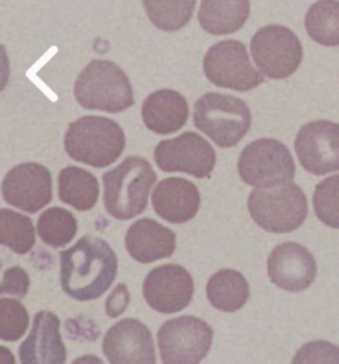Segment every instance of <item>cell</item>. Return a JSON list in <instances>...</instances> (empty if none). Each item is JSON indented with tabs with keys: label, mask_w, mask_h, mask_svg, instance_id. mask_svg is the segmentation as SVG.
<instances>
[{
	"label": "cell",
	"mask_w": 339,
	"mask_h": 364,
	"mask_svg": "<svg viewBox=\"0 0 339 364\" xmlns=\"http://www.w3.org/2000/svg\"><path fill=\"white\" fill-rule=\"evenodd\" d=\"M63 291L75 300H95L104 295L118 273L117 255L109 243L86 235L60 252Z\"/></svg>",
	"instance_id": "6da1fadb"
},
{
	"label": "cell",
	"mask_w": 339,
	"mask_h": 364,
	"mask_svg": "<svg viewBox=\"0 0 339 364\" xmlns=\"http://www.w3.org/2000/svg\"><path fill=\"white\" fill-rule=\"evenodd\" d=\"M157 179L152 165L142 157L130 156L103 176L105 210L120 220L140 215Z\"/></svg>",
	"instance_id": "7a4b0ae2"
},
{
	"label": "cell",
	"mask_w": 339,
	"mask_h": 364,
	"mask_svg": "<svg viewBox=\"0 0 339 364\" xmlns=\"http://www.w3.org/2000/svg\"><path fill=\"white\" fill-rule=\"evenodd\" d=\"M64 146L67 154L75 161L105 168L122 155L125 136L124 130L115 120L90 115L70 123Z\"/></svg>",
	"instance_id": "3957f363"
},
{
	"label": "cell",
	"mask_w": 339,
	"mask_h": 364,
	"mask_svg": "<svg viewBox=\"0 0 339 364\" xmlns=\"http://www.w3.org/2000/svg\"><path fill=\"white\" fill-rule=\"evenodd\" d=\"M75 97L83 109L110 114L125 112L135 104L129 77L115 63L95 60L78 76Z\"/></svg>",
	"instance_id": "277c9868"
},
{
	"label": "cell",
	"mask_w": 339,
	"mask_h": 364,
	"mask_svg": "<svg viewBox=\"0 0 339 364\" xmlns=\"http://www.w3.org/2000/svg\"><path fill=\"white\" fill-rule=\"evenodd\" d=\"M193 122L218 146L230 148L247 134L252 117L239 97L208 92L195 102Z\"/></svg>",
	"instance_id": "5b68a950"
},
{
	"label": "cell",
	"mask_w": 339,
	"mask_h": 364,
	"mask_svg": "<svg viewBox=\"0 0 339 364\" xmlns=\"http://www.w3.org/2000/svg\"><path fill=\"white\" fill-rule=\"evenodd\" d=\"M251 217L268 232H295L308 215V200L295 183H283L252 191L248 200Z\"/></svg>",
	"instance_id": "8992f818"
},
{
	"label": "cell",
	"mask_w": 339,
	"mask_h": 364,
	"mask_svg": "<svg viewBox=\"0 0 339 364\" xmlns=\"http://www.w3.org/2000/svg\"><path fill=\"white\" fill-rule=\"evenodd\" d=\"M238 172L246 184L268 188L291 182L296 164L290 150L275 139L256 140L241 153Z\"/></svg>",
	"instance_id": "52a82bcc"
},
{
	"label": "cell",
	"mask_w": 339,
	"mask_h": 364,
	"mask_svg": "<svg viewBox=\"0 0 339 364\" xmlns=\"http://www.w3.org/2000/svg\"><path fill=\"white\" fill-rule=\"evenodd\" d=\"M163 363H199L209 353L213 331L204 321L193 316L172 318L157 333Z\"/></svg>",
	"instance_id": "ba28073f"
},
{
	"label": "cell",
	"mask_w": 339,
	"mask_h": 364,
	"mask_svg": "<svg viewBox=\"0 0 339 364\" xmlns=\"http://www.w3.org/2000/svg\"><path fill=\"white\" fill-rule=\"evenodd\" d=\"M251 52L259 70L273 80L290 77L303 60L300 40L281 25H268L259 30L251 42Z\"/></svg>",
	"instance_id": "9c48e42d"
},
{
	"label": "cell",
	"mask_w": 339,
	"mask_h": 364,
	"mask_svg": "<svg viewBox=\"0 0 339 364\" xmlns=\"http://www.w3.org/2000/svg\"><path fill=\"white\" fill-rule=\"evenodd\" d=\"M203 66L206 77L224 89L248 92L265 81L253 67L245 45L236 40H225L210 47Z\"/></svg>",
	"instance_id": "30bf717a"
},
{
	"label": "cell",
	"mask_w": 339,
	"mask_h": 364,
	"mask_svg": "<svg viewBox=\"0 0 339 364\" xmlns=\"http://www.w3.org/2000/svg\"><path fill=\"white\" fill-rule=\"evenodd\" d=\"M155 160L163 172L187 173L202 179L209 177L214 169L216 153L207 140L196 132H187L160 142L155 150Z\"/></svg>",
	"instance_id": "8fae6325"
},
{
	"label": "cell",
	"mask_w": 339,
	"mask_h": 364,
	"mask_svg": "<svg viewBox=\"0 0 339 364\" xmlns=\"http://www.w3.org/2000/svg\"><path fill=\"white\" fill-rule=\"evenodd\" d=\"M295 148L301 165L316 176L339 171V124L316 120L301 127Z\"/></svg>",
	"instance_id": "7c38bea8"
},
{
	"label": "cell",
	"mask_w": 339,
	"mask_h": 364,
	"mask_svg": "<svg viewBox=\"0 0 339 364\" xmlns=\"http://www.w3.org/2000/svg\"><path fill=\"white\" fill-rule=\"evenodd\" d=\"M5 202L24 212L35 213L52 200V176L38 163H24L7 173L2 184Z\"/></svg>",
	"instance_id": "4fadbf2b"
},
{
	"label": "cell",
	"mask_w": 339,
	"mask_h": 364,
	"mask_svg": "<svg viewBox=\"0 0 339 364\" xmlns=\"http://www.w3.org/2000/svg\"><path fill=\"white\" fill-rule=\"evenodd\" d=\"M144 297L155 311L162 314L180 312L192 302L194 284L182 266L165 264L150 271L144 282Z\"/></svg>",
	"instance_id": "5bb4252c"
},
{
	"label": "cell",
	"mask_w": 339,
	"mask_h": 364,
	"mask_svg": "<svg viewBox=\"0 0 339 364\" xmlns=\"http://www.w3.org/2000/svg\"><path fill=\"white\" fill-rule=\"evenodd\" d=\"M103 351L110 363H157L152 333L135 318H125L110 328L103 343Z\"/></svg>",
	"instance_id": "9a60e30c"
},
{
	"label": "cell",
	"mask_w": 339,
	"mask_h": 364,
	"mask_svg": "<svg viewBox=\"0 0 339 364\" xmlns=\"http://www.w3.org/2000/svg\"><path fill=\"white\" fill-rule=\"evenodd\" d=\"M268 277L288 292H301L315 279L316 263L310 251L298 243L278 245L268 256Z\"/></svg>",
	"instance_id": "2e32d148"
},
{
	"label": "cell",
	"mask_w": 339,
	"mask_h": 364,
	"mask_svg": "<svg viewBox=\"0 0 339 364\" xmlns=\"http://www.w3.org/2000/svg\"><path fill=\"white\" fill-rule=\"evenodd\" d=\"M24 364H62L66 360V348L60 333V320L55 314L40 312L35 316L28 338L19 348Z\"/></svg>",
	"instance_id": "e0dca14e"
},
{
	"label": "cell",
	"mask_w": 339,
	"mask_h": 364,
	"mask_svg": "<svg viewBox=\"0 0 339 364\" xmlns=\"http://www.w3.org/2000/svg\"><path fill=\"white\" fill-rule=\"evenodd\" d=\"M155 213L172 223H184L195 217L200 208V193L183 178H167L155 187L152 196Z\"/></svg>",
	"instance_id": "ac0fdd59"
},
{
	"label": "cell",
	"mask_w": 339,
	"mask_h": 364,
	"mask_svg": "<svg viewBox=\"0 0 339 364\" xmlns=\"http://www.w3.org/2000/svg\"><path fill=\"white\" fill-rule=\"evenodd\" d=\"M175 246V233L150 218H142L132 223L125 235L127 252L140 263L170 257Z\"/></svg>",
	"instance_id": "d6986e66"
},
{
	"label": "cell",
	"mask_w": 339,
	"mask_h": 364,
	"mask_svg": "<svg viewBox=\"0 0 339 364\" xmlns=\"http://www.w3.org/2000/svg\"><path fill=\"white\" fill-rule=\"evenodd\" d=\"M189 117L185 97L173 90L152 92L142 104V117L145 127L160 135L172 134L182 129Z\"/></svg>",
	"instance_id": "ffe728a7"
},
{
	"label": "cell",
	"mask_w": 339,
	"mask_h": 364,
	"mask_svg": "<svg viewBox=\"0 0 339 364\" xmlns=\"http://www.w3.org/2000/svg\"><path fill=\"white\" fill-rule=\"evenodd\" d=\"M250 14V0H202L198 20L207 33L222 36L239 31Z\"/></svg>",
	"instance_id": "44dd1931"
},
{
	"label": "cell",
	"mask_w": 339,
	"mask_h": 364,
	"mask_svg": "<svg viewBox=\"0 0 339 364\" xmlns=\"http://www.w3.org/2000/svg\"><path fill=\"white\" fill-rule=\"evenodd\" d=\"M58 191L63 203L80 212H86L96 205L100 187L97 178L89 171L70 166L60 172Z\"/></svg>",
	"instance_id": "7402d4cb"
},
{
	"label": "cell",
	"mask_w": 339,
	"mask_h": 364,
	"mask_svg": "<svg viewBox=\"0 0 339 364\" xmlns=\"http://www.w3.org/2000/svg\"><path fill=\"white\" fill-rule=\"evenodd\" d=\"M207 298L213 307L222 312L239 311L250 297L248 281L240 272L220 270L208 281Z\"/></svg>",
	"instance_id": "603a6c76"
},
{
	"label": "cell",
	"mask_w": 339,
	"mask_h": 364,
	"mask_svg": "<svg viewBox=\"0 0 339 364\" xmlns=\"http://www.w3.org/2000/svg\"><path fill=\"white\" fill-rule=\"evenodd\" d=\"M306 32L311 39L323 46L339 45V1L320 0L306 15Z\"/></svg>",
	"instance_id": "cb8c5ba5"
},
{
	"label": "cell",
	"mask_w": 339,
	"mask_h": 364,
	"mask_svg": "<svg viewBox=\"0 0 339 364\" xmlns=\"http://www.w3.org/2000/svg\"><path fill=\"white\" fill-rule=\"evenodd\" d=\"M148 18L165 32L182 29L192 18L197 0H142Z\"/></svg>",
	"instance_id": "d4e9b609"
},
{
	"label": "cell",
	"mask_w": 339,
	"mask_h": 364,
	"mask_svg": "<svg viewBox=\"0 0 339 364\" xmlns=\"http://www.w3.org/2000/svg\"><path fill=\"white\" fill-rule=\"evenodd\" d=\"M0 242L17 255L28 253L35 245V230L31 218L9 208H1Z\"/></svg>",
	"instance_id": "484cf974"
},
{
	"label": "cell",
	"mask_w": 339,
	"mask_h": 364,
	"mask_svg": "<svg viewBox=\"0 0 339 364\" xmlns=\"http://www.w3.org/2000/svg\"><path fill=\"white\" fill-rule=\"evenodd\" d=\"M77 230L76 218L62 208H48L40 215L37 223L39 237L52 247H62L71 242Z\"/></svg>",
	"instance_id": "4316f807"
},
{
	"label": "cell",
	"mask_w": 339,
	"mask_h": 364,
	"mask_svg": "<svg viewBox=\"0 0 339 364\" xmlns=\"http://www.w3.org/2000/svg\"><path fill=\"white\" fill-rule=\"evenodd\" d=\"M313 208L321 223L339 230V175L326 178L316 186Z\"/></svg>",
	"instance_id": "83f0119b"
},
{
	"label": "cell",
	"mask_w": 339,
	"mask_h": 364,
	"mask_svg": "<svg viewBox=\"0 0 339 364\" xmlns=\"http://www.w3.org/2000/svg\"><path fill=\"white\" fill-rule=\"evenodd\" d=\"M29 326L26 309L14 299L0 300V338L6 341H16L24 336Z\"/></svg>",
	"instance_id": "f1b7e54d"
},
{
	"label": "cell",
	"mask_w": 339,
	"mask_h": 364,
	"mask_svg": "<svg viewBox=\"0 0 339 364\" xmlns=\"http://www.w3.org/2000/svg\"><path fill=\"white\" fill-rule=\"evenodd\" d=\"M295 363H339V348L328 341H313L303 346L293 358Z\"/></svg>",
	"instance_id": "f546056e"
},
{
	"label": "cell",
	"mask_w": 339,
	"mask_h": 364,
	"mask_svg": "<svg viewBox=\"0 0 339 364\" xmlns=\"http://www.w3.org/2000/svg\"><path fill=\"white\" fill-rule=\"evenodd\" d=\"M29 276L21 267L14 266L5 271L1 283V293L24 298L28 292Z\"/></svg>",
	"instance_id": "4dcf8cb0"
},
{
	"label": "cell",
	"mask_w": 339,
	"mask_h": 364,
	"mask_svg": "<svg viewBox=\"0 0 339 364\" xmlns=\"http://www.w3.org/2000/svg\"><path fill=\"white\" fill-rule=\"evenodd\" d=\"M130 303V293L125 284H119L105 302V313L110 318H118L125 312Z\"/></svg>",
	"instance_id": "1f68e13d"
}]
</instances>
